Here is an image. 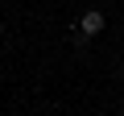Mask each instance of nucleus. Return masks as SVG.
Wrapping results in <instances>:
<instances>
[{
    "instance_id": "nucleus-1",
    "label": "nucleus",
    "mask_w": 124,
    "mask_h": 116,
    "mask_svg": "<svg viewBox=\"0 0 124 116\" xmlns=\"http://www.w3.org/2000/svg\"><path fill=\"white\" fill-rule=\"evenodd\" d=\"M103 25H108V17H103L99 8H87V13L79 17V33H87V37H95V33H103Z\"/></svg>"
},
{
    "instance_id": "nucleus-2",
    "label": "nucleus",
    "mask_w": 124,
    "mask_h": 116,
    "mask_svg": "<svg viewBox=\"0 0 124 116\" xmlns=\"http://www.w3.org/2000/svg\"><path fill=\"white\" fill-rule=\"evenodd\" d=\"M120 116H124V104H120Z\"/></svg>"
},
{
    "instance_id": "nucleus-3",
    "label": "nucleus",
    "mask_w": 124,
    "mask_h": 116,
    "mask_svg": "<svg viewBox=\"0 0 124 116\" xmlns=\"http://www.w3.org/2000/svg\"><path fill=\"white\" fill-rule=\"evenodd\" d=\"M120 75H124V66H120Z\"/></svg>"
}]
</instances>
